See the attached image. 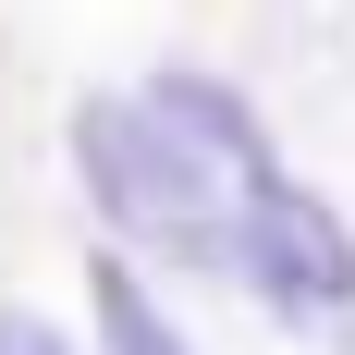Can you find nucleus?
<instances>
[{
	"label": "nucleus",
	"instance_id": "20e7f679",
	"mask_svg": "<svg viewBox=\"0 0 355 355\" xmlns=\"http://www.w3.org/2000/svg\"><path fill=\"white\" fill-rule=\"evenodd\" d=\"M0 355H73V343L37 319V306H0Z\"/></svg>",
	"mask_w": 355,
	"mask_h": 355
},
{
	"label": "nucleus",
	"instance_id": "7ed1b4c3",
	"mask_svg": "<svg viewBox=\"0 0 355 355\" xmlns=\"http://www.w3.org/2000/svg\"><path fill=\"white\" fill-rule=\"evenodd\" d=\"M86 294H98V343H110V355H196V343L172 331V306L135 282V257H86Z\"/></svg>",
	"mask_w": 355,
	"mask_h": 355
},
{
	"label": "nucleus",
	"instance_id": "f257e3e1",
	"mask_svg": "<svg viewBox=\"0 0 355 355\" xmlns=\"http://www.w3.org/2000/svg\"><path fill=\"white\" fill-rule=\"evenodd\" d=\"M73 172L98 184L110 233H135L147 257H209V270H233L245 184L282 172V159H270L257 110L220 73H147L123 98L73 110Z\"/></svg>",
	"mask_w": 355,
	"mask_h": 355
},
{
	"label": "nucleus",
	"instance_id": "f03ea898",
	"mask_svg": "<svg viewBox=\"0 0 355 355\" xmlns=\"http://www.w3.org/2000/svg\"><path fill=\"white\" fill-rule=\"evenodd\" d=\"M233 270L257 282V306H270V319L355 343V233L331 220L319 184L257 172V184H245V220H233Z\"/></svg>",
	"mask_w": 355,
	"mask_h": 355
}]
</instances>
